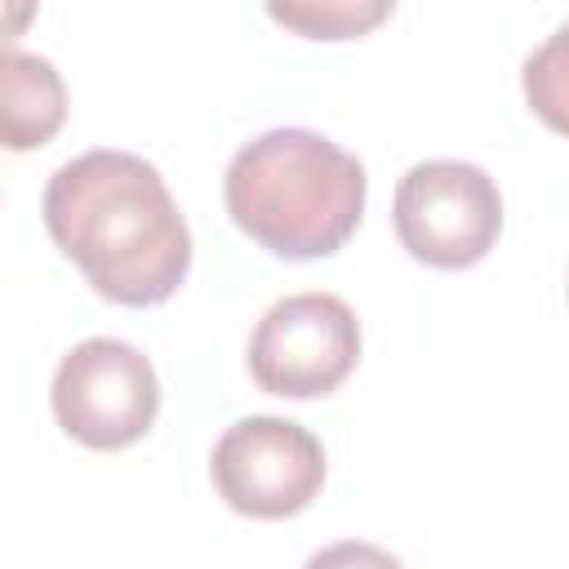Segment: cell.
Here are the masks:
<instances>
[{"label":"cell","mask_w":569,"mask_h":569,"mask_svg":"<svg viewBox=\"0 0 569 569\" xmlns=\"http://www.w3.org/2000/svg\"><path fill=\"white\" fill-rule=\"evenodd\" d=\"M525 102L533 107V116L569 138V18L525 58Z\"/></svg>","instance_id":"cell-8"},{"label":"cell","mask_w":569,"mask_h":569,"mask_svg":"<svg viewBox=\"0 0 569 569\" xmlns=\"http://www.w3.org/2000/svg\"><path fill=\"white\" fill-rule=\"evenodd\" d=\"M53 418L89 449H124L142 440L160 409L151 360L120 338H84L53 369Z\"/></svg>","instance_id":"cell-4"},{"label":"cell","mask_w":569,"mask_h":569,"mask_svg":"<svg viewBox=\"0 0 569 569\" xmlns=\"http://www.w3.org/2000/svg\"><path fill=\"white\" fill-rule=\"evenodd\" d=\"M267 13L316 40H347L378 27L391 4L387 0H302V4H267Z\"/></svg>","instance_id":"cell-9"},{"label":"cell","mask_w":569,"mask_h":569,"mask_svg":"<svg viewBox=\"0 0 569 569\" xmlns=\"http://www.w3.org/2000/svg\"><path fill=\"white\" fill-rule=\"evenodd\" d=\"M360 360L356 311L338 293H289L271 302L249 338V373L262 391L311 400L347 382Z\"/></svg>","instance_id":"cell-5"},{"label":"cell","mask_w":569,"mask_h":569,"mask_svg":"<svg viewBox=\"0 0 569 569\" xmlns=\"http://www.w3.org/2000/svg\"><path fill=\"white\" fill-rule=\"evenodd\" d=\"M365 164L316 129H267L222 178L231 222L276 258L338 253L365 213Z\"/></svg>","instance_id":"cell-2"},{"label":"cell","mask_w":569,"mask_h":569,"mask_svg":"<svg viewBox=\"0 0 569 569\" xmlns=\"http://www.w3.org/2000/svg\"><path fill=\"white\" fill-rule=\"evenodd\" d=\"M67 116V89L49 58L4 44L0 62V133L9 151L40 147Z\"/></svg>","instance_id":"cell-7"},{"label":"cell","mask_w":569,"mask_h":569,"mask_svg":"<svg viewBox=\"0 0 569 569\" xmlns=\"http://www.w3.org/2000/svg\"><path fill=\"white\" fill-rule=\"evenodd\" d=\"M302 569H405L391 551L373 547V542H360V538H342L333 547H320Z\"/></svg>","instance_id":"cell-10"},{"label":"cell","mask_w":569,"mask_h":569,"mask_svg":"<svg viewBox=\"0 0 569 569\" xmlns=\"http://www.w3.org/2000/svg\"><path fill=\"white\" fill-rule=\"evenodd\" d=\"M53 244L120 307L164 302L191 267V231L160 169L98 147L53 169L40 200Z\"/></svg>","instance_id":"cell-1"},{"label":"cell","mask_w":569,"mask_h":569,"mask_svg":"<svg viewBox=\"0 0 569 569\" xmlns=\"http://www.w3.org/2000/svg\"><path fill=\"white\" fill-rule=\"evenodd\" d=\"M391 218L409 258L458 271L493 249L502 231V196L471 160H418L396 182Z\"/></svg>","instance_id":"cell-3"},{"label":"cell","mask_w":569,"mask_h":569,"mask_svg":"<svg viewBox=\"0 0 569 569\" xmlns=\"http://www.w3.org/2000/svg\"><path fill=\"white\" fill-rule=\"evenodd\" d=\"M209 476L231 511L253 520H284L311 507L320 493L325 449L302 422L253 413L218 436Z\"/></svg>","instance_id":"cell-6"}]
</instances>
